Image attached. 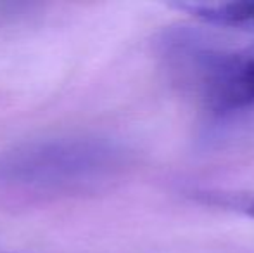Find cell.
I'll use <instances>...</instances> for the list:
<instances>
[{
	"label": "cell",
	"instance_id": "2",
	"mask_svg": "<svg viewBox=\"0 0 254 253\" xmlns=\"http://www.w3.org/2000/svg\"><path fill=\"white\" fill-rule=\"evenodd\" d=\"M166 56L197 99L213 113H232L254 104V42L241 49L184 47L170 40Z\"/></svg>",
	"mask_w": 254,
	"mask_h": 253
},
{
	"label": "cell",
	"instance_id": "1",
	"mask_svg": "<svg viewBox=\"0 0 254 253\" xmlns=\"http://www.w3.org/2000/svg\"><path fill=\"white\" fill-rule=\"evenodd\" d=\"M121 167V151L102 139H42L0 156V187L44 198L88 194L109 184Z\"/></svg>",
	"mask_w": 254,
	"mask_h": 253
},
{
	"label": "cell",
	"instance_id": "3",
	"mask_svg": "<svg viewBox=\"0 0 254 253\" xmlns=\"http://www.w3.org/2000/svg\"><path fill=\"white\" fill-rule=\"evenodd\" d=\"M178 9L197 16L207 23L221 24V26H248L254 24V2H216L201 3L189 2L177 3Z\"/></svg>",
	"mask_w": 254,
	"mask_h": 253
}]
</instances>
